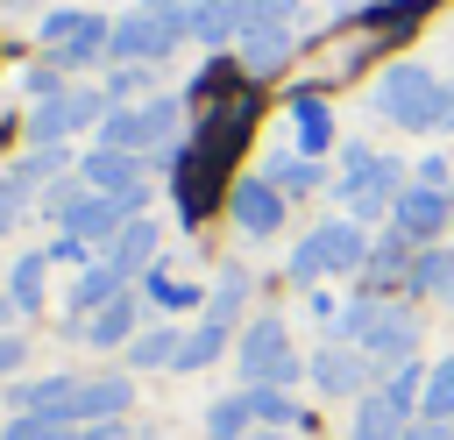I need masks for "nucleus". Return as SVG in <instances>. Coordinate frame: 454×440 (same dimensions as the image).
Wrapping results in <instances>:
<instances>
[{"instance_id":"obj_13","label":"nucleus","mask_w":454,"mask_h":440,"mask_svg":"<svg viewBox=\"0 0 454 440\" xmlns=\"http://www.w3.org/2000/svg\"><path fill=\"white\" fill-rule=\"evenodd\" d=\"M369 376H376V369H369L362 348H340V341H333V348L312 355V390H326V397H355Z\"/></svg>"},{"instance_id":"obj_40","label":"nucleus","mask_w":454,"mask_h":440,"mask_svg":"<svg viewBox=\"0 0 454 440\" xmlns=\"http://www.w3.org/2000/svg\"><path fill=\"white\" fill-rule=\"evenodd\" d=\"M248 440H284V433H277V426H262V433H248Z\"/></svg>"},{"instance_id":"obj_5","label":"nucleus","mask_w":454,"mask_h":440,"mask_svg":"<svg viewBox=\"0 0 454 440\" xmlns=\"http://www.w3.org/2000/svg\"><path fill=\"white\" fill-rule=\"evenodd\" d=\"M184 35H192L184 7H142V14H121V21H114L106 50H114L121 64H156V57H170Z\"/></svg>"},{"instance_id":"obj_12","label":"nucleus","mask_w":454,"mask_h":440,"mask_svg":"<svg viewBox=\"0 0 454 440\" xmlns=\"http://www.w3.org/2000/svg\"><path fill=\"white\" fill-rule=\"evenodd\" d=\"M312 241H319L326 277H355V270H369V234H362V220H326V227H312Z\"/></svg>"},{"instance_id":"obj_7","label":"nucleus","mask_w":454,"mask_h":440,"mask_svg":"<svg viewBox=\"0 0 454 440\" xmlns=\"http://www.w3.org/2000/svg\"><path fill=\"white\" fill-rule=\"evenodd\" d=\"M390 227L411 234V241H447V227H454V199H447V185L411 177V185L397 192V206H390Z\"/></svg>"},{"instance_id":"obj_37","label":"nucleus","mask_w":454,"mask_h":440,"mask_svg":"<svg viewBox=\"0 0 454 440\" xmlns=\"http://www.w3.org/2000/svg\"><path fill=\"white\" fill-rule=\"evenodd\" d=\"M404 440H454V419H411Z\"/></svg>"},{"instance_id":"obj_29","label":"nucleus","mask_w":454,"mask_h":440,"mask_svg":"<svg viewBox=\"0 0 454 440\" xmlns=\"http://www.w3.org/2000/svg\"><path fill=\"white\" fill-rule=\"evenodd\" d=\"M43 270H50V255H21V263H14V305H21V312L43 305Z\"/></svg>"},{"instance_id":"obj_31","label":"nucleus","mask_w":454,"mask_h":440,"mask_svg":"<svg viewBox=\"0 0 454 440\" xmlns=\"http://www.w3.org/2000/svg\"><path fill=\"white\" fill-rule=\"evenodd\" d=\"M78 21H85V7H50V14H43V43L64 50V43L78 35Z\"/></svg>"},{"instance_id":"obj_1","label":"nucleus","mask_w":454,"mask_h":440,"mask_svg":"<svg viewBox=\"0 0 454 440\" xmlns=\"http://www.w3.org/2000/svg\"><path fill=\"white\" fill-rule=\"evenodd\" d=\"M340 334L369 355V369H376V376H390V369L419 362V312H411L404 298H390V291H362V298L340 312Z\"/></svg>"},{"instance_id":"obj_4","label":"nucleus","mask_w":454,"mask_h":440,"mask_svg":"<svg viewBox=\"0 0 454 440\" xmlns=\"http://www.w3.org/2000/svg\"><path fill=\"white\" fill-rule=\"evenodd\" d=\"M397 177H404V170H397L390 156H376L369 142H348V149H340V185H333V192L348 199L355 220H376V213L397 206V192H404Z\"/></svg>"},{"instance_id":"obj_10","label":"nucleus","mask_w":454,"mask_h":440,"mask_svg":"<svg viewBox=\"0 0 454 440\" xmlns=\"http://www.w3.org/2000/svg\"><path fill=\"white\" fill-rule=\"evenodd\" d=\"M135 220V199H106V192H78V206L64 213V234L78 241H114L121 227Z\"/></svg>"},{"instance_id":"obj_32","label":"nucleus","mask_w":454,"mask_h":440,"mask_svg":"<svg viewBox=\"0 0 454 440\" xmlns=\"http://www.w3.org/2000/svg\"><path fill=\"white\" fill-rule=\"evenodd\" d=\"M319 277H326V263H319V241L305 234V241L291 248V284H319Z\"/></svg>"},{"instance_id":"obj_8","label":"nucleus","mask_w":454,"mask_h":440,"mask_svg":"<svg viewBox=\"0 0 454 440\" xmlns=\"http://www.w3.org/2000/svg\"><path fill=\"white\" fill-rule=\"evenodd\" d=\"M99 114H106V99H99V92H50V99L35 106L28 135H35L43 149H57L71 128H85V121H99Z\"/></svg>"},{"instance_id":"obj_35","label":"nucleus","mask_w":454,"mask_h":440,"mask_svg":"<svg viewBox=\"0 0 454 440\" xmlns=\"http://www.w3.org/2000/svg\"><path fill=\"white\" fill-rule=\"evenodd\" d=\"M135 92H149V71H142V64H128V71L106 78V99H135Z\"/></svg>"},{"instance_id":"obj_41","label":"nucleus","mask_w":454,"mask_h":440,"mask_svg":"<svg viewBox=\"0 0 454 440\" xmlns=\"http://www.w3.org/2000/svg\"><path fill=\"white\" fill-rule=\"evenodd\" d=\"M142 7H192V0H142Z\"/></svg>"},{"instance_id":"obj_19","label":"nucleus","mask_w":454,"mask_h":440,"mask_svg":"<svg viewBox=\"0 0 454 440\" xmlns=\"http://www.w3.org/2000/svg\"><path fill=\"white\" fill-rule=\"evenodd\" d=\"M262 177H270V185H277L284 199H312V192L326 185V163H319V156H298V149H291V156H270V170H262Z\"/></svg>"},{"instance_id":"obj_36","label":"nucleus","mask_w":454,"mask_h":440,"mask_svg":"<svg viewBox=\"0 0 454 440\" xmlns=\"http://www.w3.org/2000/svg\"><path fill=\"white\" fill-rule=\"evenodd\" d=\"M21 185H28L21 170H14V177H0V227H7L14 213H21Z\"/></svg>"},{"instance_id":"obj_22","label":"nucleus","mask_w":454,"mask_h":440,"mask_svg":"<svg viewBox=\"0 0 454 440\" xmlns=\"http://www.w3.org/2000/svg\"><path fill=\"white\" fill-rule=\"evenodd\" d=\"M177 355H184V334L177 326H156V334H135L128 341V362L135 369H177Z\"/></svg>"},{"instance_id":"obj_28","label":"nucleus","mask_w":454,"mask_h":440,"mask_svg":"<svg viewBox=\"0 0 454 440\" xmlns=\"http://www.w3.org/2000/svg\"><path fill=\"white\" fill-rule=\"evenodd\" d=\"M248 397H255V426H298V405H291V390H270V383H248Z\"/></svg>"},{"instance_id":"obj_2","label":"nucleus","mask_w":454,"mask_h":440,"mask_svg":"<svg viewBox=\"0 0 454 440\" xmlns=\"http://www.w3.org/2000/svg\"><path fill=\"white\" fill-rule=\"evenodd\" d=\"M440 92H447L440 71H426V64H390L383 85L369 92V106H376L383 121L411 128V135H440Z\"/></svg>"},{"instance_id":"obj_14","label":"nucleus","mask_w":454,"mask_h":440,"mask_svg":"<svg viewBox=\"0 0 454 440\" xmlns=\"http://www.w3.org/2000/svg\"><path fill=\"white\" fill-rule=\"evenodd\" d=\"M404 298H454V241H419L411 248Z\"/></svg>"},{"instance_id":"obj_21","label":"nucleus","mask_w":454,"mask_h":440,"mask_svg":"<svg viewBox=\"0 0 454 440\" xmlns=\"http://www.w3.org/2000/svg\"><path fill=\"white\" fill-rule=\"evenodd\" d=\"M85 341H99V348H121V341H135V298L121 291L114 305H99V312L85 319Z\"/></svg>"},{"instance_id":"obj_39","label":"nucleus","mask_w":454,"mask_h":440,"mask_svg":"<svg viewBox=\"0 0 454 440\" xmlns=\"http://www.w3.org/2000/svg\"><path fill=\"white\" fill-rule=\"evenodd\" d=\"M21 362V341H0V369H14Z\"/></svg>"},{"instance_id":"obj_26","label":"nucleus","mask_w":454,"mask_h":440,"mask_svg":"<svg viewBox=\"0 0 454 440\" xmlns=\"http://www.w3.org/2000/svg\"><path fill=\"white\" fill-rule=\"evenodd\" d=\"M220 348H227V319H199L192 334H184V355H177V369H206V362H220Z\"/></svg>"},{"instance_id":"obj_16","label":"nucleus","mask_w":454,"mask_h":440,"mask_svg":"<svg viewBox=\"0 0 454 440\" xmlns=\"http://www.w3.org/2000/svg\"><path fill=\"white\" fill-rule=\"evenodd\" d=\"M99 263H106L121 284H128L135 270H149V263H156V220H128V227L106 241V255H99Z\"/></svg>"},{"instance_id":"obj_20","label":"nucleus","mask_w":454,"mask_h":440,"mask_svg":"<svg viewBox=\"0 0 454 440\" xmlns=\"http://www.w3.org/2000/svg\"><path fill=\"white\" fill-rule=\"evenodd\" d=\"M284 57H291V28H262V21H248V28H241V64H248L255 78H262V71H277Z\"/></svg>"},{"instance_id":"obj_27","label":"nucleus","mask_w":454,"mask_h":440,"mask_svg":"<svg viewBox=\"0 0 454 440\" xmlns=\"http://www.w3.org/2000/svg\"><path fill=\"white\" fill-rule=\"evenodd\" d=\"M121 298V277L106 270V263H92L78 284H71V312H99V305H114Z\"/></svg>"},{"instance_id":"obj_3","label":"nucleus","mask_w":454,"mask_h":440,"mask_svg":"<svg viewBox=\"0 0 454 440\" xmlns=\"http://www.w3.org/2000/svg\"><path fill=\"white\" fill-rule=\"evenodd\" d=\"M177 121H184V106H177V99L114 106V114H106V128H99V142H106V149H128V156H170V149H177Z\"/></svg>"},{"instance_id":"obj_17","label":"nucleus","mask_w":454,"mask_h":440,"mask_svg":"<svg viewBox=\"0 0 454 440\" xmlns=\"http://www.w3.org/2000/svg\"><path fill=\"white\" fill-rule=\"evenodd\" d=\"M291 128H298V156H326L333 149V114L319 92H291Z\"/></svg>"},{"instance_id":"obj_38","label":"nucleus","mask_w":454,"mask_h":440,"mask_svg":"<svg viewBox=\"0 0 454 440\" xmlns=\"http://www.w3.org/2000/svg\"><path fill=\"white\" fill-rule=\"evenodd\" d=\"M454 128V78H447V92H440V135Z\"/></svg>"},{"instance_id":"obj_15","label":"nucleus","mask_w":454,"mask_h":440,"mask_svg":"<svg viewBox=\"0 0 454 440\" xmlns=\"http://www.w3.org/2000/svg\"><path fill=\"white\" fill-rule=\"evenodd\" d=\"M184 21H192V35L199 43H241V28H248V0H192L184 7Z\"/></svg>"},{"instance_id":"obj_18","label":"nucleus","mask_w":454,"mask_h":440,"mask_svg":"<svg viewBox=\"0 0 454 440\" xmlns=\"http://www.w3.org/2000/svg\"><path fill=\"white\" fill-rule=\"evenodd\" d=\"M404 426H411V412H397L383 390H369V397L355 405V426H348V440H404Z\"/></svg>"},{"instance_id":"obj_25","label":"nucleus","mask_w":454,"mask_h":440,"mask_svg":"<svg viewBox=\"0 0 454 440\" xmlns=\"http://www.w3.org/2000/svg\"><path fill=\"white\" fill-rule=\"evenodd\" d=\"M419 419H454V355L426 362V390H419Z\"/></svg>"},{"instance_id":"obj_11","label":"nucleus","mask_w":454,"mask_h":440,"mask_svg":"<svg viewBox=\"0 0 454 440\" xmlns=\"http://www.w3.org/2000/svg\"><path fill=\"white\" fill-rule=\"evenodd\" d=\"M227 206H234V227H241V234H255V241L284 227V192H277L270 177H241Z\"/></svg>"},{"instance_id":"obj_6","label":"nucleus","mask_w":454,"mask_h":440,"mask_svg":"<svg viewBox=\"0 0 454 440\" xmlns=\"http://www.w3.org/2000/svg\"><path fill=\"white\" fill-rule=\"evenodd\" d=\"M298 369H305V362H298V348H291L284 319H270V312H262V319H248V326H241V376H248V383L291 390V383H298Z\"/></svg>"},{"instance_id":"obj_24","label":"nucleus","mask_w":454,"mask_h":440,"mask_svg":"<svg viewBox=\"0 0 454 440\" xmlns=\"http://www.w3.org/2000/svg\"><path fill=\"white\" fill-rule=\"evenodd\" d=\"M206 433H213V440H248V433H255V397H248V390L220 397V405L206 412Z\"/></svg>"},{"instance_id":"obj_42","label":"nucleus","mask_w":454,"mask_h":440,"mask_svg":"<svg viewBox=\"0 0 454 440\" xmlns=\"http://www.w3.org/2000/svg\"><path fill=\"white\" fill-rule=\"evenodd\" d=\"M447 241H454V227H447Z\"/></svg>"},{"instance_id":"obj_9","label":"nucleus","mask_w":454,"mask_h":440,"mask_svg":"<svg viewBox=\"0 0 454 440\" xmlns=\"http://www.w3.org/2000/svg\"><path fill=\"white\" fill-rule=\"evenodd\" d=\"M78 185H92V192H106V199H135V206H142V192H149V185H142V156L106 149V142L78 163Z\"/></svg>"},{"instance_id":"obj_43","label":"nucleus","mask_w":454,"mask_h":440,"mask_svg":"<svg viewBox=\"0 0 454 440\" xmlns=\"http://www.w3.org/2000/svg\"><path fill=\"white\" fill-rule=\"evenodd\" d=\"M447 305H454V298H447Z\"/></svg>"},{"instance_id":"obj_33","label":"nucleus","mask_w":454,"mask_h":440,"mask_svg":"<svg viewBox=\"0 0 454 440\" xmlns=\"http://www.w3.org/2000/svg\"><path fill=\"white\" fill-rule=\"evenodd\" d=\"M149 298H156V305H170V312H177V305H192V298H199V291H192V284H177V277H170V270H149Z\"/></svg>"},{"instance_id":"obj_30","label":"nucleus","mask_w":454,"mask_h":440,"mask_svg":"<svg viewBox=\"0 0 454 440\" xmlns=\"http://www.w3.org/2000/svg\"><path fill=\"white\" fill-rule=\"evenodd\" d=\"M241 298H248V277H241V270H227V277H220V291H213V305H206V312H213V319H227V326H234V319H241Z\"/></svg>"},{"instance_id":"obj_34","label":"nucleus","mask_w":454,"mask_h":440,"mask_svg":"<svg viewBox=\"0 0 454 440\" xmlns=\"http://www.w3.org/2000/svg\"><path fill=\"white\" fill-rule=\"evenodd\" d=\"M248 21H262V28H291V21H298V0H248Z\"/></svg>"},{"instance_id":"obj_23","label":"nucleus","mask_w":454,"mask_h":440,"mask_svg":"<svg viewBox=\"0 0 454 440\" xmlns=\"http://www.w3.org/2000/svg\"><path fill=\"white\" fill-rule=\"evenodd\" d=\"M114 412H128V383H121V376L78 383V397H71V419H114Z\"/></svg>"}]
</instances>
